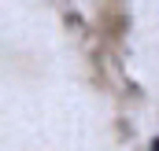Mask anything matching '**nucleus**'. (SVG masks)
Masks as SVG:
<instances>
[{
  "mask_svg": "<svg viewBox=\"0 0 159 151\" xmlns=\"http://www.w3.org/2000/svg\"><path fill=\"white\" fill-rule=\"evenodd\" d=\"M152 151H159V136H156V144H152Z\"/></svg>",
  "mask_w": 159,
  "mask_h": 151,
  "instance_id": "f257e3e1",
  "label": "nucleus"
}]
</instances>
